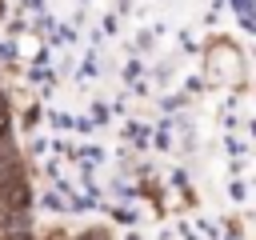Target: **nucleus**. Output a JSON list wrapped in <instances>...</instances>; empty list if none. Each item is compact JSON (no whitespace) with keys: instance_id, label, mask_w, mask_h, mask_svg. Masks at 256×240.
Listing matches in <instances>:
<instances>
[{"instance_id":"7ed1b4c3","label":"nucleus","mask_w":256,"mask_h":240,"mask_svg":"<svg viewBox=\"0 0 256 240\" xmlns=\"http://www.w3.org/2000/svg\"><path fill=\"white\" fill-rule=\"evenodd\" d=\"M0 108H4V104H0Z\"/></svg>"},{"instance_id":"f03ea898","label":"nucleus","mask_w":256,"mask_h":240,"mask_svg":"<svg viewBox=\"0 0 256 240\" xmlns=\"http://www.w3.org/2000/svg\"><path fill=\"white\" fill-rule=\"evenodd\" d=\"M4 136H8V112L0 108V140H4Z\"/></svg>"},{"instance_id":"f257e3e1","label":"nucleus","mask_w":256,"mask_h":240,"mask_svg":"<svg viewBox=\"0 0 256 240\" xmlns=\"http://www.w3.org/2000/svg\"><path fill=\"white\" fill-rule=\"evenodd\" d=\"M0 204H4L8 212H16V216L28 208V188H24L20 176H8V180L0 184Z\"/></svg>"}]
</instances>
